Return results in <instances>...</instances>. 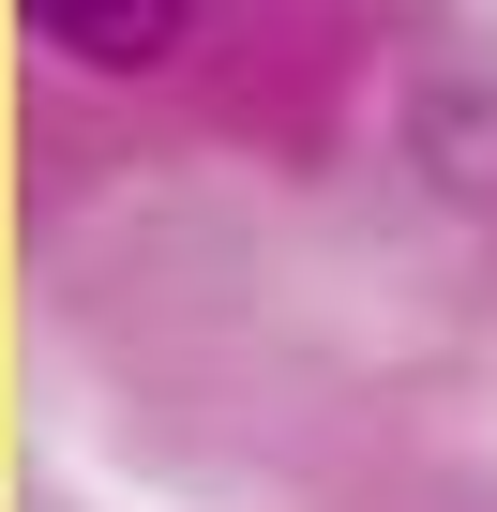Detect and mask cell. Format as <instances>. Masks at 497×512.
Listing matches in <instances>:
<instances>
[{
  "label": "cell",
  "instance_id": "obj_1",
  "mask_svg": "<svg viewBox=\"0 0 497 512\" xmlns=\"http://www.w3.org/2000/svg\"><path fill=\"white\" fill-rule=\"evenodd\" d=\"M31 46H61L76 76H166L181 31H196V0H16Z\"/></svg>",
  "mask_w": 497,
  "mask_h": 512
},
{
  "label": "cell",
  "instance_id": "obj_2",
  "mask_svg": "<svg viewBox=\"0 0 497 512\" xmlns=\"http://www.w3.org/2000/svg\"><path fill=\"white\" fill-rule=\"evenodd\" d=\"M407 151H422V166H437L452 196H482V211H497V91H482L467 61L407 91Z\"/></svg>",
  "mask_w": 497,
  "mask_h": 512
}]
</instances>
